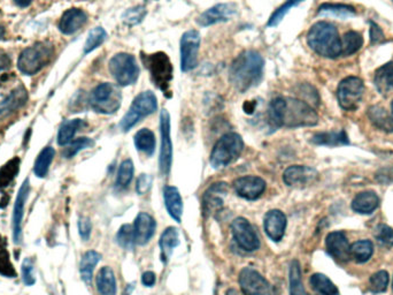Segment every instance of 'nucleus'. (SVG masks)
<instances>
[{"mask_svg":"<svg viewBox=\"0 0 393 295\" xmlns=\"http://www.w3.org/2000/svg\"><path fill=\"white\" fill-rule=\"evenodd\" d=\"M91 231H92V224H91V220L88 217H81L79 220V232L81 238L84 240V241H88L90 239V235H91Z\"/></svg>","mask_w":393,"mask_h":295,"instance_id":"5fc2aeb1","label":"nucleus"},{"mask_svg":"<svg viewBox=\"0 0 393 295\" xmlns=\"http://www.w3.org/2000/svg\"><path fill=\"white\" fill-rule=\"evenodd\" d=\"M318 178L316 169L309 166L292 165L283 173V180L289 187H306Z\"/></svg>","mask_w":393,"mask_h":295,"instance_id":"f3484780","label":"nucleus"},{"mask_svg":"<svg viewBox=\"0 0 393 295\" xmlns=\"http://www.w3.org/2000/svg\"><path fill=\"white\" fill-rule=\"evenodd\" d=\"M365 93V84L360 78L348 76L340 83L337 98L340 108L345 111H354L359 106Z\"/></svg>","mask_w":393,"mask_h":295,"instance_id":"9d476101","label":"nucleus"},{"mask_svg":"<svg viewBox=\"0 0 393 295\" xmlns=\"http://www.w3.org/2000/svg\"><path fill=\"white\" fill-rule=\"evenodd\" d=\"M392 288H393V283H392Z\"/></svg>","mask_w":393,"mask_h":295,"instance_id":"0e129e2a","label":"nucleus"},{"mask_svg":"<svg viewBox=\"0 0 393 295\" xmlns=\"http://www.w3.org/2000/svg\"><path fill=\"white\" fill-rule=\"evenodd\" d=\"M304 0H286L284 4L281 5L279 8H276L274 13L269 16L267 27L269 28H275L286 18V15L289 13L293 8L301 4Z\"/></svg>","mask_w":393,"mask_h":295,"instance_id":"37998d69","label":"nucleus"},{"mask_svg":"<svg viewBox=\"0 0 393 295\" xmlns=\"http://www.w3.org/2000/svg\"><path fill=\"white\" fill-rule=\"evenodd\" d=\"M29 191H30V184H29V179H25L18 191V198L15 201L14 211H13V239L16 245L22 244V239H23L22 220L25 215V205L28 200Z\"/></svg>","mask_w":393,"mask_h":295,"instance_id":"a211bd4d","label":"nucleus"},{"mask_svg":"<svg viewBox=\"0 0 393 295\" xmlns=\"http://www.w3.org/2000/svg\"><path fill=\"white\" fill-rule=\"evenodd\" d=\"M93 143L94 142L89 137H79L77 140H73L68 145H66L64 152H62V156L64 158H73L86 148L92 147Z\"/></svg>","mask_w":393,"mask_h":295,"instance_id":"49530a36","label":"nucleus"},{"mask_svg":"<svg viewBox=\"0 0 393 295\" xmlns=\"http://www.w3.org/2000/svg\"><path fill=\"white\" fill-rule=\"evenodd\" d=\"M230 228L233 240L245 252H255L260 248V240L257 232L246 218L238 217L231 223Z\"/></svg>","mask_w":393,"mask_h":295,"instance_id":"4468645a","label":"nucleus"},{"mask_svg":"<svg viewBox=\"0 0 393 295\" xmlns=\"http://www.w3.org/2000/svg\"><path fill=\"white\" fill-rule=\"evenodd\" d=\"M312 287L321 295H340L336 285L323 274H314L311 277Z\"/></svg>","mask_w":393,"mask_h":295,"instance_id":"e433bc0d","label":"nucleus"},{"mask_svg":"<svg viewBox=\"0 0 393 295\" xmlns=\"http://www.w3.org/2000/svg\"><path fill=\"white\" fill-rule=\"evenodd\" d=\"M370 290L374 293H383L389 285V274L386 271H379L370 277Z\"/></svg>","mask_w":393,"mask_h":295,"instance_id":"8fccbe9b","label":"nucleus"},{"mask_svg":"<svg viewBox=\"0 0 393 295\" xmlns=\"http://www.w3.org/2000/svg\"><path fill=\"white\" fill-rule=\"evenodd\" d=\"M116 240L122 248L133 249L134 246L136 245L135 238H134L133 225H129V224L123 225L118 231Z\"/></svg>","mask_w":393,"mask_h":295,"instance_id":"09e8293b","label":"nucleus"},{"mask_svg":"<svg viewBox=\"0 0 393 295\" xmlns=\"http://www.w3.org/2000/svg\"><path fill=\"white\" fill-rule=\"evenodd\" d=\"M179 244V231L176 227H167L164 233L161 234L159 247H160L161 259L162 262H168L172 257L174 248H176Z\"/></svg>","mask_w":393,"mask_h":295,"instance_id":"bb28decb","label":"nucleus"},{"mask_svg":"<svg viewBox=\"0 0 393 295\" xmlns=\"http://www.w3.org/2000/svg\"><path fill=\"white\" fill-rule=\"evenodd\" d=\"M143 62L150 73L152 82L166 96H170V82L173 80V65L170 59L165 52L143 56Z\"/></svg>","mask_w":393,"mask_h":295,"instance_id":"423d86ee","label":"nucleus"},{"mask_svg":"<svg viewBox=\"0 0 393 295\" xmlns=\"http://www.w3.org/2000/svg\"><path fill=\"white\" fill-rule=\"evenodd\" d=\"M379 205V198L372 191H362L352 202V209L362 215H370Z\"/></svg>","mask_w":393,"mask_h":295,"instance_id":"a878e982","label":"nucleus"},{"mask_svg":"<svg viewBox=\"0 0 393 295\" xmlns=\"http://www.w3.org/2000/svg\"><path fill=\"white\" fill-rule=\"evenodd\" d=\"M134 163L131 159H125L118 167V176H116V186L118 188H127L131 184L134 178Z\"/></svg>","mask_w":393,"mask_h":295,"instance_id":"a18cd8bd","label":"nucleus"},{"mask_svg":"<svg viewBox=\"0 0 393 295\" xmlns=\"http://www.w3.org/2000/svg\"><path fill=\"white\" fill-rule=\"evenodd\" d=\"M84 126H86V123L82 119H72L64 121L61 125L59 133H58V144L61 147L68 145L74 140L76 133Z\"/></svg>","mask_w":393,"mask_h":295,"instance_id":"2f4dec72","label":"nucleus"},{"mask_svg":"<svg viewBox=\"0 0 393 295\" xmlns=\"http://www.w3.org/2000/svg\"><path fill=\"white\" fill-rule=\"evenodd\" d=\"M54 156H55V150L51 147L44 148L43 150L40 152L35 162V166H34V172L38 178H44L47 176L51 164L53 162Z\"/></svg>","mask_w":393,"mask_h":295,"instance_id":"58836bf2","label":"nucleus"},{"mask_svg":"<svg viewBox=\"0 0 393 295\" xmlns=\"http://www.w3.org/2000/svg\"><path fill=\"white\" fill-rule=\"evenodd\" d=\"M157 96L152 91H144L140 93L136 98L134 99L130 105L128 112L122 118L120 123V128L122 132H129V130L136 126L140 120H143L147 115H152L157 111Z\"/></svg>","mask_w":393,"mask_h":295,"instance_id":"6e6552de","label":"nucleus"},{"mask_svg":"<svg viewBox=\"0 0 393 295\" xmlns=\"http://www.w3.org/2000/svg\"><path fill=\"white\" fill-rule=\"evenodd\" d=\"M121 89L114 83H101L91 91L89 103L91 108L101 115H114L121 108Z\"/></svg>","mask_w":393,"mask_h":295,"instance_id":"0eeeda50","label":"nucleus"},{"mask_svg":"<svg viewBox=\"0 0 393 295\" xmlns=\"http://www.w3.org/2000/svg\"><path fill=\"white\" fill-rule=\"evenodd\" d=\"M370 40L372 44H379L384 40V33L379 25L370 22Z\"/></svg>","mask_w":393,"mask_h":295,"instance_id":"6e6d98bb","label":"nucleus"},{"mask_svg":"<svg viewBox=\"0 0 393 295\" xmlns=\"http://www.w3.org/2000/svg\"><path fill=\"white\" fill-rule=\"evenodd\" d=\"M312 142L318 145H325V147H340V145H347L350 143L345 130L315 134L312 139Z\"/></svg>","mask_w":393,"mask_h":295,"instance_id":"c756f323","label":"nucleus"},{"mask_svg":"<svg viewBox=\"0 0 393 295\" xmlns=\"http://www.w3.org/2000/svg\"><path fill=\"white\" fill-rule=\"evenodd\" d=\"M225 295H244L243 293H240V292L235 290V288H229Z\"/></svg>","mask_w":393,"mask_h":295,"instance_id":"052dcab7","label":"nucleus"},{"mask_svg":"<svg viewBox=\"0 0 393 295\" xmlns=\"http://www.w3.org/2000/svg\"><path fill=\"white\" fill-rule=\"evenodd\" d=\"M88 22V14L79 8H69L64 12L59 21V30L64 35H73Z\"/></svg>","mask_w":393,"mask_h":295,"instance_id":"4be33fe9","label":"nucleus"},{"mask_svg":"<svg viewBox=\"0 0 393 295\" xmlns=\"http://www.w3.org/2000/svg\"><path fill=\"white\" fill-rule=\"evenodd\" d=\"M244 150V141L240 134L227 133L218 139L211 152L210 162L214 169H222L240 158Z\"/></svg>","mask_w":393,"mask_h":295,"instance_id":"39448f33","label":"nucleus"},{"mask_svg":"<svg viewBox=\"0 0 393 295\" xmlns=\"http://www.w3.org/2000/svg\"><path fill=\"white\" fill-rule=\"evenodd\" d=\"M368 118L376 128L386 133H393V117L385 108L372 105L368 110Z\"/></svg>","mask_w":393,"mask_h":295,"instance_id":"cd10ccee","label":"nucleus"},{"mask_svg":"<svg viewBox=\"0 0 393 295\" xmlns=\"http://www.w3.org/2000/svg\"><path fill=\"white\" fill-rule=\"evenodd\" d=\"M227 193H228V186L225 182H216V184L212 185L211 187L205 191V211L210 215H213V213H218V210H221L223 206L222 195H225Z\"/></svg>","mask_w":393,"mask_h":295,"instance_id":"5701e85b","label":"nucleus"},{"mask_svg":"<svg viewBox=\"0 0 393 295\" xmlns=\"http://www.w3.org/2000/svg\"><path fill=\"white\" fill-rule=\"evenodd\" d=\"M155 281H157V277H155V274L152 272V271H147L142 276V283L147 287H152L155 284Z\"/></svg>","mask_w":393,"mask_h":295,"instance_id":"4d7b16f0","label":"nucleus"},{"mask_svg":"<svg viewBox=\"0 0 393 295\" xmlns=\"http://www.w3.org/2000/svg\"><path fill=\"white\" fill-rule=\"evenodd\" d=\"M364 45V38L362 34L357 32H348L342 38V56L348 57L352 54H357Z\"/></svg>","mask_w":393,"mask_h":295,"instance_id":"ea45409f","label":"nucleus"},{"mask_svg":"<svg viewBox=\"0 0 393 295\" xmlns=\"http://www.w3.org/2000/svg\"><path fill=\"white\" fill-rule=\"evenodd\" d=\"M268 121L272 128H298L318 125V115L307 102L293 97H276L269 103Z\"/></svg>","mask_w":393,"mask_h":295,"instance_id":"f257e3e1","label":"nucleus"},{"mask_svg":"<svg viewBox=\"0 0 393 295\" xmlns=\"http://www.w3.org/2000/svg\"><path fill=\"white\" fill-rule=\"evenodd\" d=\"M318 14L321 16H333V18L346 20V19L355 16L357 11L353 6H350V5L325 3L318 8Z\"/></svg>","mask_w":393,"mask_h":295,"instance_id":"7c9ffc66","label":"nucleus"},{"mask_svg":"<svg viewBox=\"0 0 393 295\" xmlns=\"http://www.w3.org/2000/svg\"><path fill=\"white\" fill-rule=\"evenodd\" d=\"M238 281L244 295H274L270 283L253 268H244Z\"/></svg>","mask_w":393,"mask_h":295,"instance_id":"ddd939ff","label":"nucleus"},{"mask_svg":"<svg viewBox=\"0 0 393 295\" xmlns=\"http://www.w3.org/2000/svg\"><path fill=\"white\" fill-rule=\"evenodd\" d=\"M10 58L6 56V54H0V71H4V69H8L10 67Z\"/></svg>","mask_w":393,"mask_h":295,"instance_id":"13d9d810","label":"nucleus"},{"mask_svg":"<svg viewBox=\"0 0 393 295\" xmlns=\"http://www.w3.org/2000/svg\"><path fill=\"white\" fill-rule=\"evenodd\" d=\"M325 246L330 255L338 262L344 263L350 261L351 246L348 245L346 235L343 232L337 231V232L328 234V237L325 239Z\"/></svg>","mask_w":393,"mask_h":295,"instance_id":"aec40b11","label":"nucleus"},{"mask_svg":"<svg viewBox=\"0 0 393 295\" xmlns=\"http://www.w3.org/2000/svg\"><path fill=\"white\" fill-rule=\"evenodd\" d=\"M134 142H135V147L137 148V150L143 152L147 156H152L155 152L157 140H155L153 132L149 128L138 130L135 134Z\"/></svg>","mask_w":393,"mask_h":295,"instance_id":"473e14b6","label":"nucleus"},{"mask_svg":"<svg viewBox=\"0 0 393 295\" xmlns=\"http://www.w3.org/2000/svg\"><path fill=\"white\" fill-rule=\"evenodd\" d=\"M290 295H308L303 279H301V264L297 259H294L290 264L289 270Z\"/></svg>","mask_w":393,"mask_h":295,"instance_id":"f704fd0d","label":"nucleus"},{"mask_svg":"<svg viewBox=\"0 0 393 295\" xmlns=\"http://www.w3.org/2000/svg\"><path fill=\"white\" fill-rule=\"evenodd\" d=\"M18 171H20V159L18 157L12 158L0 169V189L1 191L12 184L15 176H18Z\"/></svg>","mask_w":393,"mask_h":295,"instance_id":"a19ab883","label":"nucleus"},{"mask_svg":"<svg viewBox=\"0 0 393 295\" xmlns=\"http://www.w3.org/2000/svg\"><path fill=\"white\" fill-rule=\"evenodd\" d=\"M14 1L20 8H28L32 3V0H14Z\"/></svg>","mask_w":393,"mask_h":295,"instance_id":"bf43d9fd","label":"nucleus"},{"mask_svg":"<svg viewBox=\"0 0 393 295\" xmlns=\"http://www.w3.org/2000/svg\"><path fill=\"white\" fill-rule=\"evenodd\" d=\"M34 262L31 259H25V262L22 264V279L27 286H32L36 283V278L34 274Z\"/></svg>","mask_w":393,"mask_h":295,"instance_id":"603ef678","label":"nucleus"},{"mask_svg":"<svg viewBox=\"0 0 393 295\" xmlns=\"http://www.w3.org/2000/svg\"><path fill=\"white\" fill-rule=\"evenodd\" d=\"M376 240L384 246V247H392L393 246V230L391 227L384 224H381L375 228V233H374Z\"/></svg>","mask_w":393,"mask_h":295,"instance_id":"3c124183","label":"nucleus"},{"mask_svg":"<svg viewBox=\"0 0 393 295\" xmlns=\"http://www.w3.org/2000/svg\"><path fill=\"white\" fill-rule=\"evenodd\" d=\"M147 14V8L142 6V5H138V6L127 10L122 15V21L128 25H140V22L145 19Z\"/></svg>","mask_w":393,"mask_h":295,"instance_id":"de8ad7c7","label":"nucleus"},{"mask_svg":"<svg viewBox=\"0 0 393 295\" xmlns=\"http://www.w3.org/2000/svg\"><path fill=\"white\" fill-rule=\"evenodd\" d=\"M375 86L381 94H386L393 88V62H389L377 69L375 73Z\"/></svg>","mask_w":393,"mask_h":295,"instance_id":"c9c22d12","label":"nucleus"},{"mask_svg":"<svg viewBox=\"0 0 393 295\" xmlns=\"http://www.w3.org/2000/svg\"><path fill=\"white\" fill-rule=\"evenodd\" d=\"M134 238L136 245H147L151 239L153 238L157 223L153 217L147 213H140L134 222Z\"/></svg>","mask_w":393,"mask_h":295,"instance_id":"6ab92c4d","label":"nucleus"},{"mask_svg":"<svg viewBox=\"0 0 393 295\" xmlns=\"http://www.w3.org/2000/svg\"><path fill=\"white\" fill-rule=\"evenodd\" d=\"M308 47L321 57L336 59L342 56V38L336 25L328 21H318L307 33Z\"/></svg>","mask_w":393,"mask_h":295,"instance_id":"7ed1b4c3","label":"nucleus"},{"mask_svg":"<svg viewBox=\"0 0 393 295\" xmlns=\"http://www.w3.org/2000/svg\"><path fill=\"white\" fill-rule=\"evenodd\" d=\"M28 101V91H25V86H18L8 97L0 102V115H11L13 112L18 111V108L25 106Z\"/></svg>","mask_w":393,"mask_h":295,"instance_id":"b1692460","label":"nucleus"},{"mask_svg":"<svg viewBox=\"0 0 393 295\" xmlns=\"http://www.w3.org/2000/svg\"><path fill=\"white\" fill-rule=\"evenodd\" d=\"M286 216L279 210H270L266 213L265 220H264V226L265 232L268 238L274 242H279L282 240L286 233Z\"/></svg>","mask_w":393,"mask_h":295,"instance_id":"412c9836","label":"nucleus"},{"mask_svg":"<svg viewBox=\"0 0 393 295\" xmlns=\"http://www.w3.org/2000/svg\"><path fill=\"white\" fill-rule=\"evenodd\" d=\"M392 1H393V0H392Z\"/></svg>","mask_w":393,"mask_h":295,"instance_id":"69168bd1","label":"nucleus"},{"mask_svg":"<svg viewBox=\"0 0 393 295\" xmlns=\"http://www.w3.org/2000/svg\"><path fill=\"white\" fill-rule=\"evenodd\" d=\"M0 274L11 278L16 276L14 267L11 262V256L8 252V242L1 237H0Z\"/></svg>","mask_w":393,"mask_h":295,"instance_id":"79ce46f5","label":"nucleus"},{"mask_svg":"<svg viewBox=\"0 0 393 295\" xmlns=\"http://www.w3.org/2000/svg\"><path fill=\"white\" fill-rule=\"evenodd\" d=\"M238 13V8L233 3H223L218 4L213 8H208L203 12L196 22L201 27H211L222 22H228L233 20Z\"/></svg>","mask_w":393,"mask_h":295,"instance_id":"2eb2a0df","label":"nucleus"},{"mask_svg":"<svg viewBox=\"0 0 393 295\" xmlns=\"http://www.w3.org/2000/svg\"><path fill=\"white\" fill-rule=\"evenodd\" d=\"M391 110H392V113H393V101H392V103H391Z\"/></svg>","mask_w":393,"mask_h":295,"instance_id":"e2e57ef3","label":"nucleus"},{"mask_svg":"<svg viewBox=\"0 0 393 295\" xmlns=\"http://www.w3.org/2000/svg\"><path fill=\"white\" fill-rule=\"evenodd\" d=\"M351 259L357 263H366L374 254V245L369 240H360L351 246Z\"/></svg>","mask_w":393,"mask_h":295,"instance_id":"4c0bfd02","label":"nucleus"},{"mask_svg":"<svg viewBox=\"0 0 393 295\" xmlns=\"http://www.w3.org/2000/svg\"><path fill=\"white\" fill-rule=\"evenodd\" d=\"M106 38H107V33L104 28L101 27L93 28L88 35L86 44H84V54H91L92 51L103 45Z\"/></svg>","mask_w":393,"mask_h":295,"instance_id":"c03bdc74","label":"nucleus"},{"mask_svg":"<svg viewBox=\"0 0 393 295\" xmlns=\"http://www.w3.org/2000/svg\"><path fill=\"white\" fill-rule=\"evenodd\" d=\"M233 187L240 198L255 201L265 193L267 184L260 176H245L233 181Z\"/></svg>","mask_w":393,"mask_h":295,"instance_id":"dca6fc26","label":"nucleus"},{"mask_svg":"<svg viewBox=\"0 0 393 295\" xmlns=\"http://www.w3.org/2000/svg\"><path fill=\"white\" fill-rule=\"evenodd\" d=\"M108 69L118 86H128L140 78V66L133 54L120 52L111 58Z\"/></svg>","mask_w":393,"mask_h":295,"instance_id":"1a4fd4ad","label":"nucleus"},{"mask_svg":"<svg viewBox=\"0 0 393 295\" xmlns=\"http://www.w3.org/2000/svg\"><path fill=\"white\" fill-rule=\"evenodd\" d=\"M5 34H6V30H5L3 25H0V40H3V38H4Z\"/></svg>","mask_w":393,"mask_h":295,"instance_id":"680f3d73","label":"nucleus"},{"mask_svg":"<svg viewBox=\"0 0 393 295\" xmlns=\"http://www.w3.org/2000/svg\"><path fill=\"white\" fill-rule=\"evenodd\" d=\"M160 157H159V171L162 176H167L172 169L173 143L170 137V115L164 108L160 113Z\"/></svg>","mask_w":393,"mask_h":295,"instance_id":"f8f14e48","label":"nucleus"},{"mask_svg":"<svg viewBox=\"0 0 393 295\" xmlns=\"http://www.w3.org/2000/svg\"><path fill=\"white\" fill-rule=\"evenodd\" d=\"M153 179L149 174H140L136 184V191L140 195H145L151 191Z\"/></svg>","mask_w":393,"mask_h":295,"instance_id":"864d4df0","label":"nucleus"},{"mask_svg":"<svg viewBox=\"0 0 393 295\" xmlns=\"http://www.w3.org/2000/svg\"><path fill=\"white\" fill-rule=\"evenodd\" d=\"M101 259V255L96 250H89L82 256L81 259V266H79V272H81V277L86 284H91L93 277V271L96 268L97 264L99 263Z\"/></svg>","mask_w":393,"mask_h":295,"instance_id":"72a5a7b5","label":"nucleus"},{"mask_svg":"<svg viewBox=\"0 0 393 295\" xmlns=\"http://www.w3.org/2000/svg\"><path fill=\"white\" fill-rule=\"evenodd\" d=\"M97 290L101 295H116V279L112 268H101L96 277Z\"/></svg>","mask_w":393,"mask_h":295,"instance_id":"c85d7f7f","label":"nucleus"},{"mask_svg":"<svg viewBox=\"0 0 393 295\" xmlns=\"http://www.w3.org/2000/svg\"><path fill=\"white\" fill-rule=\"evenodd\" d=\"M265 60L257 51L246 50L233 60L229 69V81L242 94L253 89L262 80Z\"/></svg>","mask_w":393,"mask_h":295,"instance_id":"f03ea898","label":"nucleus"},{"mask_svg":"<svg viewBox=\"0 0 393 295\" xmlns=\"http://www.w3.org/2000/svg\"><path fill=\"white\" fill-rule=\"evenodd\" d=\"M201 33L196 29H191L181 37V69L182 72H191L198 65V54L201 49Z\"/></svg>","mask_w":393,"mask_h":295,"instance_id":"9b49d317","label":"nucleus"},{"mask_svg":"<svg viewBox=\"0 0 393 295\" xmlns=\"http://www.w3.org/2000/svg\"><path fill=\"white\" fill-rule=\"evenodd\" d=\"M54 52V45L49 40L37 42L22 51L18 60V71L25 75H36L50 64Z\"/></svg>","mask_w":393,"mask_h":295,"instance_id":"20e7f679","label":"nucleus"},{"mask_svg":"<svg viewBox=\"0 0 393 295\" xmlns=\"http://www.w3.org/2000/svg\"><path fill=\"white\" fill-rule=\"evenodd\" d=\"M164 198H165L166 209L173 220L181 223L183 215V200L179 188L174 186H166L164 188Z\"/></svg>","mask_w":393,"mask_h":295,"instance_id":"393cba45","label":"nucleus"}]
</instances>
